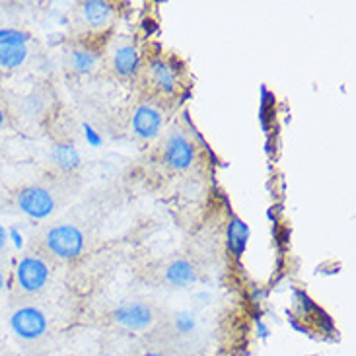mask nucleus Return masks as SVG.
Listing matches in <instances>:
<instances>
[{
  "label": "nucleus",
  "mask_w": 356,
  "mask_h": 356,
  "mask_svg": "<svg viewBox=\"0 0 356 356\" xmlns=\"http://www.w3.org/2000/svg\"><path fill=\"white\" fill-rule=\"evenodd\" d=\"M45 248L58 259H78L84 251V234L72 224H60L47 232Z\"/></svg>",
  "instance_id": "nucleus-1"
},
{
  "label": "nucleus",
  "mask_w": 356,
  "mask_h": 356,
  "mask_svg": "<svg viewBox=\"0 0 356 356\" xmlns=\"http://www.w3.org/2000/svg\"><path fill=\"white\" fill-rule=\"evenodd\" d=\"M10 329L22 341H38L47 333V316L35 306H22L10 316Z\"/></svg>",
  "instance_id": "nucleus-2"
},
{
  "label": "nucleus",
  "mask_w": 356,
  "mask_h": 356,
  "mask_svg": "<svg viewBox=\"0 0 356 356\" xmlns=\"http://www.w3.org/2000/svg\"><path fill=\"white\" fill-rule=\"evenodd\" d=\"M49 265L39 255H26L16 267V284L26 294H38L47 286Z\"/></svg>",
  "instance_id": "nucleus-3"
},
{
  "label": "nucleus",
  "mask_w": 356,
  "mask_h": 356,
  "mask_svg": "<svg viewBox=\"0 0 356 356\" xmlns=\"http://www.w3.org/2000/svg\"><path fill=\"white\" fill-rule=\"evenodd\" d=\"M16 204L22 214H26L31 220H45L55 211V199L53 195L39 185L24 187L16 197Z\"/></svg>",
  "instance_id": "nucleus-4"
},
{
  "label": "nucleus",
  "mask_w": 356,
  "mask_h": 356,
  "mask_svg": "<svg viewBox=\"0 0 356 356\" xmlns=\"http://www.w3.org/2000/svg\"><path fill=\"white\" fill-rule=\"evenodd\" d=\"M113 321L127 331H145L154 323V312L143 302H127L113 309Z\"/></svg>",
  "instance_id": "nucleus-5"
},
{
  "label": "nucleus",
  "mask_w": 356,
  "mask_h": 356,
  "mask_svg": "<svg viewBox=\"0 0 356 356\" xmlns=\"http://www.w3.org/2000/svg\"><path fill=\"white\" fill-rule=\"evenodd\" d=\"M165 164L170 165L175 172H185L189 170L195 162V146L193 143L183 135V133H174L165 143Z\"/></svg>",
  "instance_id": "nucleus-6"
},
{
  "label": "nucleus",
  "mask_w": 356,
  "mask_h": 356,
  "mask_svg": "<svg viewBox=\"0 0 356 356\" xmlns=\"http://www.w3.org/2000/svg\"><path fill=\"white\" fill-rule=\"evenodd\" d=\"M162 123H164L162 113L150 104H143V106L136 107L135 113H133V121H131L135 135L143 140H152L160 135Z\"/></svg>",
  "instance_id": "nucleus-7"
},
{
  "label": "nucleus",
  "mask_w": 356,
  "mask_h": 356,
  "mask_svg": "<svg viewBox=\"0 0 356 356\" xmlns=\"http://www.w3.org/2000/svg\"><path fill=\"white\" fill-rule=\"evenodd\" d=\"M140 68V53L135 45H119L113 53V70L121 78L135 76Z\"/></svg>",
  "instance_id": "nucleus-8"
},
{
  "label": "nucleus",
  "mask_w": 356,
  "mask_h": 356,
  "mask_svg": "<svg viewBox=\"0 0 356 356\" xmlns=\"http://www.w3.org/2000/svg\"><path fill=\"white\" fill-rule=\"evenodd\" d=\"M148 74L150 80L160 92L164 94H174L175 88H177V76H175V70L172 68L170 63H165L164 58H154L150 60L148 65Z\"/></svg>",
  "instance_id": "nucleus-9"
},
{
  "label": "nucleus",
  "mask_w": 356,
  "mask_h": 356,
  "mask_svg": "<svg viewBox=\"0 0 356 356\" xmlns=\"http://www.w3.org/2000/svg\"><path fill=\"white\" fill-rule=\"evenodd\" d=\"M82 14L90 28L104 29L113 19V8L106 0H86L82 4Z\"/></svg>",
  "instance_id": "nucleus-10"
},
{
  "label": "nucleus",
  "mask_w": 356,
  "mask_h": 356,
  "mask_svg": "<svg viewBox=\"0 0 356 356\" xmlns=\"http://www.w3.org/2000/svg\"><path fill=\"white\" fill-rule=\"evenodd\" d=\"M248 240H250L248 224L241 218H232L230 224L226 226V248L230 250V253L236 259H240L241 255H243Z\"/></svg>",
  "instance_id": "nucleus-11"
},
{
  "label": "nucleus",
  "mask_w": 356,
  "mask_h": 356,
  "mask_svg": "<svg viewBox=\"0 0 356 356\" xmlns=\"http://www.w3.org/2000/svg\"><path fill=\"white\" fill-rule=\"evenodd\" d=\"M164 277L175 289H187L197 280V270L187 259H175L168 265Z\"/></svg>",
  "instance_id": "nucleus-12"
},
{
  "label": "nucleus",
  "mask_w": 356,
  "mask_h": 356,
  "mask_svg": "<svg viewBox=\"0 0 356 356\" xmlns=\"http://www.w3.org/2000/svg\"><path fill=\"white\" fill-rule=\"evenodd\" d=\"M28 58V47L22 45H0V67L6 70L19 68Z\"/></svg>",
  "instance_id": "nucleus-13"
},
{
  "label": "nucleus",
  "mask_w": 356,
  "mask_h": 356,
  "mask_svg": "<svg viewBox=\"0 0 356 356\" xmlns=\"http://www.w3.org/2000/svg\"><path fill=\"white\" fill-rule=\"evenodd\" d=\"M53 160H55V164H57L60 170H65V172L76 170L78 165H80V154H78V150L72 145H68V143H63V145L55 146V150H53Z\"/></svg>",
  "instance_id": "nucleus-14"
},
{
  "label": "nucleus",
  "mask_w": 356,
  "mask_h": 356,
  "mask_svg": "<svg viewBox=\"0 0 356 356\" xmlns=\"http://www.w3.org/2000/svg\"><path fill=\"white\" fill-rule=\"evenodd\" d=\"M97 57L94 51H90V49H74L72 53H70V65L72 68L80 72V74H88V72H92L94 68H96Z\"/></svg>",
  "instance_id": "nucleus-15"
},
{
  "label": "nucleus",
  "mask_w": 356,
  "mask_h": 356,
  "mask_svg": "<svg viewBox=\"0 0 356 356\" xmlns=\"http://www.w3.org/2000/svg\"><path fill=\"white\" fill-rule=\"evenodd\" d=\"M174 325L175 331L179 333V335H191L195 327H197V319L193 316L191 312H179L174 319Z\"/></svg>",
  "instance_id": "nucleus-16"
},
{
  "label": "nucleus",
  "mask_w": 356,
  "mask_h": 356,
  "mask_svg": "<svg viewBox=\"0 0 356 356\" xmlns=\"http://www.w3.org/2000/svg\"><path fill=\"white\" fill-rule=\"evenodd\" d=\"M84 135L90 146H102V135H97V131L92 125L84 123Z\"/></svg>",
  "instance_id": "nucleus-17"
},
{
  "label": "nucleus",
  "mask_w": 356,
  "mask_h": 356,
  "mask_svg": "<svg viewBox=\"0 0 356 356\" xmlns=\"http://www.w3.org/2000/svg\"><path fill=\"white\" fill-rule=\"evenodd\" d=\"M8 241H12V245L16 250H22L24 248V232L19 228H8Z\"/></svg>",
  "instance_id": "nucleus-18"
},
{
  "label": "nucleus",
  "mask_w": 356,
  "mask_h": 356,
  "mask_svg": "<svg viewBox=\"0 0 356 356\" xmlns=\"http://www.w3.org/2000/svg\"><path fill=\"white\" fill-rule=\"evenodd\" d=\"M255 327H257V337L263 339V341H265V339H267L270 335V329H269V325L265 323V321H261V319H257Z\"/></svg>",
  "instance_id": "nucleus-19"
},
{
  "label": "nucleus",
  "mask_w": 356,
  "mask_h": 356,
  "mask_svg": "<svg viewBox=\"0 0 356 356\" xmlns=\"http://www.w3.org/2000/svg\"><path fill=\"white\" fill-rule=\"evenodd\" d=\"M6 245H8V230L0 224V253L6 250Z\"/></svg>",
  "instance_id": "nucleus-20"
},
{
  "label": "nucleus",
  "mask_w": 356,
  "mask_h": 356,
  "mask_svg": "<svg viewBox=\"0 0 356 356\" xmlns=\"http://www.w3.org/2000/svg\"><path fill=\"white\" fill-rule=\"evenodd\" d=\"M4 289H6V277H4V273L0 270V292Z\"/></svg>",
  "instance_id": "nucleus-21"
},
{
  "label": "nucleus",
  "mask_w": 356,
  "mask_h": 356,
  "mask_svg": "<svg viewBox=\"0 0 356 356\" xmlns=\"http://www.w3.org/2000/svg\"><path fill=\"white\" fill-rule=\"evenodd\" d=\"M140 356H164L162 353H158V350H146V353H143Z\"/></svg>",
  "instance_id": "nucleus-22"
},
{
  "label": "nucleus",
  "mask_w": 356,
  "mask_h": 356,
  "mask_svg": "<svg viewBox=\"0 0 356 356\" xmlns=\"http://www.w3.org/2000/svg\"><path fill=\"white\" fill-rule=\"evenodd\" d=\"M4 117H6V115H4V109L0 107V127L4 125Z\"/></svg>",
  "instance_id": "nucleus-23"
},
{
  "label": "nucleus",
  "mask_w": 356,
  "mask_h": 356,
  "mask_svg": "<svg viewBox=\"0 0 356 356\" xmlns=\"http://www.w3.org/2000/svg\"><path fill=\"white\" fill-rule=\"evenodd\" d=\"M6 29L8 28H0V41L4 39V35H6Z\"/></svg>",
  "instance_id": "nucleus-24"
},
{
  "label": "nucleus",
  "mask_w": 356,
  "mask_h": 356,
  "mask_svg": "<svg viewBox=\"0 0 356 356\" xmlns=\"http://www.w3.org/2000/svg\"><path fill=\"white\" fill-rule=\"evenodd\" d=\"M102 356H115V355H109V353H107V355H102Z\"/></svg>",
  "instance_id": "nucleus-25"
},
{
  "label": "nucleus",
  "mask_w": 356,
  "mask_h": 356,
  "mask_svg": "<svg viewBox=\"0 0 356 356\" xmlns=\"http://www.w3.org/2000/svg\"><path fill=\"white\" fill-rule=\"evenodd\" d=\"M16 356H22V355H16Z\"/></svg>",
  "instance_id": "nucleus-26"
}]
</instances>
